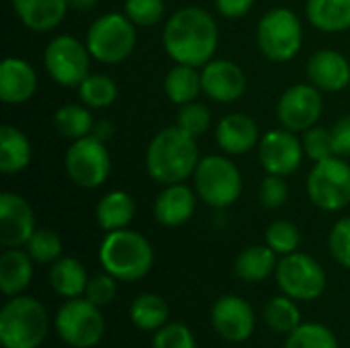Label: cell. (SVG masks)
Returning a JSON list of instances; mask_svg holds the SVG:
<instances>
[{
	"label": "cell",
	"mask_w": 350,
	"mask_h": 348,
	"mask_svg": "<svg viewBox=\"0 0 350 348\" xmlns=\"http://www.w3.org/2000/svg\"><path fill=\"white\" fill-rule=\"evenodd\" d=\"M219 31L215 18L199 6L176 10L164 25L162 43L176 64L203 68L213 59Z\"/></svg>",
	"instance_id": "6da1fadb"
},
{
	"label": "cell",
	"mask_w": 350,
	"mask_h": 348,
	"mask_svg": "<svg viewBox=\"0 0 350 348\" xmlns=\"http://www.w3.org/2000/svg\"><path fill=\"white\" fill-rule=\"evenodd\" d=\"M199 164L197 139L185 133L178 125L166 127L154 135L148 146L146 166L150 176L160 185L185 183L195 174Z\"/></svg>",
	"instance_id": "7a4b0ae2"
},
{
	"label": "cell",
	"mask_w": 350,
	"mask_h": 348,
	"mask_svg": "<svg viewBox=\"0 0 350 348\" xmlns=\"http://www.w3.org/2000/svg\"><path fill=\"white\" fill-rule=\"evenodd\" d=\"M98 260L103 271L117 281L133 283L144 279L154 265V250L148 238L129 228L107 232L98 248Z\"/></svg>",
	"instance_id": "3957f363"
},
{
	"label": "cell",
	"mask_w": 350,
	"mask_h": 348,
	"mask_svg": "<svg viewBox=\"0 0 350 348\" xmlns=\"http://www.w3.org/2000/svg\"><path fill=\"white\" fill-rule=\"evenodd\" d=\"M49 332L45 306L31 295L10 297L0 312V343L4 348H39Z\"/></svg>",
	"instance_id": "277c9868"
},
{
	"label": "cell",
	"mask_w": 350,
	"mask_h": 348,
	"mask_svg": "<svg viewBox=\"0 0 350 348\" xmlns=\"http://www.w3.org/2000/svg\"><path fill=\"white\" fill-rule=\"evenodd\" d=\"M135 25L123 12H107L98 16L86 33V47L100 64H119L135 49Z\"/></svg>",
	"instance_id": "5b68a950"
},
{
	"label": "cell",
	"mask_w": 350,
	"mask_h": 348,
	"mask_svg": "<svg viewBox=\"0 0 350 348\" xmlns=\"http://www.w3.org/2000/svg\"><path fill=\"white\" fill-rule=\"evenodd\" d=\"M193 178L199 199H203L209 207H230L242 195V174L226 156L201 158Z\"/></svg>",
	"instance_id": "8992f818"
},
{
	"label": "cell",
	"mask_w": 350,
	"mask_h": 348,
	"mask_svg": "<svg viewBox=\"0 0 350 348\" xmlns=\"http://www.w3.org/2000/svg\"><path fill=\"white\" fill-rule=\"evenodd\" d=\"M53 326L62 343L72 348L96 347L105 336V316L86 297L68 299L57 310Z\"/></svg>",
	"instance_id": "52a82bcc"
},
{
	"label": "cell",
	"mask_w": 350,
	"mask_h": 348,
	"mask_svg": "<svg viewBox=\"0 0 350 348\" xmlns=\"http://www.w3.org/2000/svg\"><path fill=\"white\" fill-rule=\"evenodd\" d=\"M256 43L271 62H289L299 53L304 43L301 21L289 8H273L256 27Z\"/></svg>",
	"instance_id": "ba28073f"
},
{
	"label": "cell",
	"mask_w": 350,
	"mask_h": 348,
	"mask_svg": "<svg viewBox=\"0 0 350 348\" xmlns=\"http://www.w3.org/2000/svg\"><path fill=\"white\" fill-rule=\"evenodd\" d=\"M279 289L295 302H314L326 291V271L322 265L304 252L283 256L275 271Z\"/></svg>",
	"instance_id": "9c48e42d"
},
{
	"label": "cell",
	"mask_w": 350,
	"mask_h": 348,
	"mask_svg": "<svg viewBox=\"0 0 350 348\" xmlns=\"http://www.w3.org/2000/svg\"><path fill=\"white\" fill-rule=\"evenodd\" d=\"M308 195L324 211H340L350 203V166L340 156L316 162L308 176Z\"/></svg>",
	"instance_id": "30bf717a"
},
{
	"label": "cell",
	"mask_w": 350,
	"mask_h": 348,
	"mask_svg": "<svg viewBox=\"0 0 350 348\" xmlns=\"http://www.w3.org/2000/svg\"><path fill=\"white\" fill-rule=\"evenodd\" d=\"M66 172L82 189H98L111 174V154L96 135L72 142L66 152Z\"/></svg>",
	"instance_id": "8fae6325"
},
{
	"label": "cell",
	"mask_w": 350,
	"mask_h": 348,
	"mask_svg": "<svg viewBox=\"0 0 350 348\" xmlns=\"http://www.w3.org/2000/svg\"><path fill=\"white\" fill-rule=\"evenodd\" d=\"M90 51L86 43L76 39L74 35H57L53 37L43 53V64L49 76L59 86H80V82L88 76L90 68Z\"/></svg>",
	"instance_id": "7c38bea8"
},
{
	"label": "cell",
	"mask_w": 350,
	"mask_h": 348,
	"mask_svg": "<svg viewBox=\"0 0 350 348\" xmlns=\"http://www.w3.org/2000/svg\"><path fill=\"white\" fill-rule=\"evenodd\" d=\"M324 111V101L320 88L310 84H293L289 86L277 105V117L281 125L293 133H304L312 129Z\"/></svg>",
	"instance_id": "4fadbf2b"
},
{
	"label": "cell",
	"mask_w": 350,
	"mask_h": 348,
	"mask_svg": "<svg viewBox=\"0 0 350 348\" xmlns=\"http://www.w3.org/2000/svg\"><path fill=\"white\" fill-rule=\"evenodd\" d=\"M304 144L289 129H271L258 142V160L269 174H293L304 160Z\"/></svg>",
	"instance_id": "5bb4252c"
},
{
	"label": "cell",
	"mask_w": 350,
	"mask_h": 348,
	"mask_svg": "<svg viewBox=\"0 0 350 348\" xmlns=\"http://www.w3.org/2000/svg\"><path fill=\"white\" fill-rule=\"evenodd\" d=\"M213 330L226 343H246L256 328V316L252 306L238 295H224L215 302L211 310Z\"/></svg>",
	"instance_id": "9a60e30c"
},
{
	"label": "cell",
	"mask_w": 350,
	"mask_h": 348,
	"mask_svg": "<svg viewBox=\"0 0 350 348\" xmlns=\"http://www.w3.org/2000/svg\"><path fill=\"white\" fill-rule=\"evenodd\" d=\"M35 213L27 199L16 193L0 195V244L4 248H21L35 232Z\"/></svg>",
	"instance_id": "2e32d148"
},
{
	"label": "cell",
	"mask_w": 350,
	"mask_h": 348,
	"mask_svg": "<svg viewBox=\"0 0 350 348\" xmlns=\"http://www.w3.org/2000/svg\"><path fill=\"white\" fill-rule=\"evenodd\" d=\"M203 92L221 105L236 103L246 92V74L230 59H211L201 68Z\"/></svg>",
	"instance_id": "e0dca14e"
},
{
	"label": "cell",
	"mask_w": 350,
	"mask_h": 348,
	"mask_svg": "<svg viewBox=\"0 0 350 348\" xmlns=\"http://www.w3.org/2000/svg\"><path fill=\"white\" fill-rule=\"evenodd\" d=\"M308 78L310 82L326 92L345 90L350 84L349 59L334 49H320L308 62Z\"/></svg>",
	"instance_id": "ac0fdd59"
},
{
	"label": "cell",
	"mask_w": 350,
	"mask_h": 348,
	"mask_svg": "<svg viewBox=\"0 0 350 348\" xmlns=\"http://www.w3.org/2000/svg\"><path fill=\"white\" fill-rule=\"evenodd\" d=\"M37 90L33 66L21 57H6L0 64V98L6 105H23Z\"/></svg>",
	"instance_id": "d6986e66"
},
{
	"label": "cell",
	"mask_w": 350,
	"mask_h": 348,
	"mask_svg": "<svg viewBox=\"0 0 350 348\" xmlns=\"http://www.w3.org/2000/svg\"><path fill=\"white\" fill-rule=\"evenodd\" d=\"M215 139L217 146L230 154V156H240L250 152L254 146H258V125L252 117L244 113H232L226 115L217 127H215Z\"/></svg>",
	"instance_id": "ffe728a7"
},
{
	"label": "cell",
	"mask_w": 350,
	"mask_h": 348,
	"mask_svg": "<svg viewBox=\"0 0 350 348\" xmlns=\"http://www.w3.org/2000/svg\"><path fill=\"white\" fill-rule=\"evenodd\" d=\"M197 207V197L193 189L183 183L166 185V189L158 195L154 203V217L160 226L176 228L187 224Z\"/></svg>",
	"instance_id": "44dd1931"
},
{
	"label": "cell",
	"mask_w": 350,
	"mask_h": 348,
	"mask_svg": "<svg viewBox=\"0 0 350 348\" xmlns=\"http://www.w3.org/2000/svg\"><path fill=\"white\" fill-rule=\"evenodd\" d=\"M10 4L21 23L37 33L55 29L70 8L68 0H10Z\"/></svg>",
	"instance_id": "7402d4cb"
},
{
	"label": "cell",
	"mask_w": 350,
	"mask_h": 348,
	"mask_svg": "<svg viewBox=\"0 0 350 348\" xmlns=\"http://www.w3.org/2000/svg\"><path fill=\"white\" fill-rule=\"evenodd\" d=\"M33 281V258L27 250L6 248L0 256V289L4 295H23Z\"/></svg>",
	"instance_id": "603a6c76"
},
{
	"label": "cell",
	"mask_w": 350,
	"mask_h": 348,
	"mask_svg": "<svg viewBox=\"0 0 350 348\" xmlns=\"http://www.w3.org/2000/svg\"><path fill=\"white\" fill-rule=\"evenodd\" d=\"M31 158H33V150H31L29 137L12 125H2L0 127V170L4 174H18L31 164Z\"/></svg>",
	"instance_id": "cb8c5ba5"
},
{
	"label": "cell",
	"mask_w": 350,
	"mask_h": 348,
	"mask_svg": "<svg viewBox=\"0 0 350 348\" xmlns=\"http://www.w3.org/2000/svg\"><path fill=\"white\" fill-rule=\"evenodd\" d=\"M49 285L59 297L66 299L82 297L88 285L86 269L82 267L80 260L72 256H62L49 269Z\"/></svg>",
	"instance_id": "d4e9b609"
},
{
	"label": "cell",
	"mask_w": 350,
	"mask_h": 348,
	"mask_svg": "<svg viewBox=\"0 0 350 348\" xmlns=\"http://www.w3.org/2000/svg\"><path fill=\"white\" fill-rule=\"evenodd\" d=\"M133 217H135V201L125 191H111L96 205V222L105 232L123 230L131 224Z\"/></svg>",
	"instance_id": "484cf974"
},
{
	"label": "cell",
	"mask_w": 350,
	"mask_h": 348,
	"mask_svg": "<svg viewBox=\"0 0 350 348\" xmlns=\"http://www.w3.org/2000/svg\"><path fill=\"white\" fill-rule=\"evenodd\" d=\"M277 252L271 246H250L236 258V275L246 283H260L277 271Z\"/></svg>",
	"instance_id": "4316f807"
},
{
	"label": "cell",
	"mask_w": 350,
	"mask_h": 348,
	"mask_svg": "<svg viewBox=\"0 0 350 348\" xmlns=\"http://www.w3.org/2000/svg\"><path fill=\"white\" fill-rule=\"evenodd\" d=\"M308 21L326 33L350 29V0H308Z\"/></svg>",
	"instance_id": "83f0119b"
},
{
	"label": "cell",
	"mask_w": 350,
	"mask_h": 348,
	"mask_svg": "<svg viewBox=\"0 0 350 348\" xmlns=\"http://www.w3.org/2000/svg\"><path fill=\"white\" fill-rule=\"evenodd\" d=\"M201 90H203L201 72H197L195 66L176 64L174 68L168 70V74L164 78V92L174 105L193 103Z\"/></svg>",
	"instance_id": "f1b7e54d"
},
{
	"label": "cell",
	"mask_w": 350,
	"mask_h": 348,
	"mask_svg": "<svg viewBox=\"0 0 350 348\" xmlns=\"http://www.w3.org/2000/svg\"><path fill=\"white\" fill-rule=\"evenodd\" d=\"M129 318L133 326L144 332H158L168 324V304L156 293H142L133 299L129 308Z\"/></svg>",
	"instance_id": "f546056e"
},
{
	"label": "cell",
	"mask_w": 350,
	"mask_h": 348,
	"mask_svg": "<svg viewBox=\"0 0 350 348\" xmlns=\"http://www.w3.org/2000/svg\"><path fill=\"white\" fill-rule=\"evenodd\" d=\"M265 324L277 332L289 336L295 328H299L301 322V312L297 308V302L289 295H277L265 306Z\"/></svg>",
	"instance_id": "4dcf8cb0"
},
{
	"label": "cell",
	"mask_w": 350,
	"mask_h": 348,
	"mask_svg": "<svg viewBox=\"0 0 350 348\" xmlns=\"http://www.w3.org/2000/svg\"><path fill=\"white\" fill-rule=\"evenodd\" d=\"M53 123H55V129L62 137L66 139H82L86 135H90L92 127H94V121H92V115L86 107L82 105H64L55 111L53 115Z\"/></svg>",
	"instance_id": "1f68e13d"
},
{
	"label": "cell",
	"mask_w": 350,
	"mask_h": 348,
	"mask_svg": "<svg viewBox=\"0 0 350 348\" xmlns=\"http://www.w3.org/2000/svg\"><path fill=\"white\" fill-rule=\"evenodd\" d=\"M117 92L119 90H117L115 80L107 74H88L78 86L80 101L90 109L111 107L117 98Z\"/></svg>",
	"instance_id": "d6a6232c"
},
{
	"label": "cell",
	"mask_w": 350,
	"mask_h": 348,
	"mask_svg": "<svg viewBox=\"0 0 350 348\" xmlns=\"http://www.w3.org/2000/svg\"><path fill=\"white\" fill-rule=\"evenodd\" d=\"M283 348H338V338L328 326L306 322L287 336Z\"/></svg>",
	"instance_id": "836d02e7"
},
{
	"label": "cell",
	"mask_w": 350,
	"mask_h": 348,
	"mask_svg": "<svg viewBox=\"0 0 350 348\" xmlns=\"http://www.w3.org/2000/svg\"><path fill=\"white\" fill-rule=\"evenodd\" d=\"M29 256L37 265H53L57 258H62V238L53 230H35L29 242L25 244Z\"/></svg>",
	"instance_id": "e575fe53"
},
{
	"label": "cell",
	"mask_w": 350,
	"mask_h": 348,
	"mask_svg": "<svg viewBox=\"0 0 350 348\" xmlns=\"http://www.w3.org/2000/svg\"><path fill=\"white\" fill-rule=\"evenodd\" d=\"M267 246H271L279 256H287L291 252H297V246L301 242L299 230L295 224L287 219L273 222L267 230Z\"/></svg>",
	"instance_id": "d590c367"
},
{
	"label": "cell",
	"mask_w": 350,
	"mask_h": 348,
	"mask_svg": "<svg viewBox=\"0 0 350 348\" xmlns=\"http://www.w3.org/2000/svg\"><path fill=\"white\" fill-rule=\"evenodd\" d=\"M176 125L185 133H189L197 139L203 133H207V129L211 127V113H209L207 105L197 103V101L180 105V111L176 115Z\"/></svg>",
	"instance_id": "8d00e7d4"
},
{
	"label": "cell",
	"mask_w": 350,
	"mask_h": 348,
	"mask_svg": "<svg viewBox=\"0 0 350 348\" xmlns=\"http://www.w3.org/2000/svg\"><path fill=\"white\" fill-rule=\"evenodd\" d=\"M164 0H125V14L137 27H154L164 18Z\"/></svg>",
	"instance_id": "74e56055"
},
{
	"label": "cell",
	"mask_w": 350,
	"mask_h": 348,
	"mask_svg": "<svg viewBox=\"0 0 350 348\" xmlns=\"http://www.w3.org/2000/svg\"><path fill=\"white\" fill-rule=\"evenodd\" d=\"M304 152L310 160L314 162H322L334 154V146H332V133L324 127H312L308 131H304Z\"/></svg>",
	"instance_id": "f35d334b"
},
{
	"label": "cell",
	"mask_w": 350,
	"mask_h": 348,
	"mask_svg": "<svg viewBox=\"0 0 350 348\" xmlns=\"http://www.w3.org/2000/svg\"><path fill=\"white\" fill-rule=\"evenodd\" d=\"M152 348H197V343L189 326L180 322H172V324L162 326L154 334Z\"/></svg>",
	"instance_id": "ab89813d"
},
{
	"label": "cell",
	"mask_w": 350,
	"mask_h": 348,
	"mask_svg": "<svg viewBox=\"0 0 350 348\" xmlns=\"http://www.w3.org/2000/svg\"><path fill=\"white\" fill-rule=\"evenodd\" d=\"M84 297L98 308H107L117 297V279L113 275H109L107 271L90 277Z\"/></svg>",
	"instance_id": "60d3db41"
},
{
	"label": "cell",
	"mask_w": 350,
	"mask_h": 348,
	"mask_svg": "<svg viewBox=\"0 0 350 348\" xmlns=\"http://www.w3.org/2000/svg\"><path fill=\"white\" fill-rule=\"evenodd\" d=\"M330 252L338 265L350 269V217H342L334 224L328 238Z\"/></svg>",
	"instance_id": "b9f144b4"
},
{
	"label": "cell",
	"mask_w": 350,
	"mask_h": 348,
	"mask_svg": "<svg viewBox=\"0 0 350 348\" xmlns=\"http://www.w3.org/2000/svg\"><path fill=\"white\" fill-rule=\"evenodd\" d=\"M289 199V187L283 180V176L269 174L260 185V203L267 209H279Z\"/></svg>",
	"instance_id": "7bdbcfd3"
},
{
	"label": "cell",
	"mask_w": 350,
	"mask_h": 348,
	"mask_svg": "<svg viewBox=\"0 0 350 348\" xmlns=\"http://www.w3.org/2000/svg\"><path fill=\"white\" fill-rule=\"evenodd\" d=\"M332 133V146H334V154L340 158L350 156V115L340 117L334 127L330 129Z\"/></svg>",
	"instance_id": "ee69618b"
},
{
	"label": "cell",
	"mask_w": 350,
	"mask_h": 348,
	"mask_svg": "<svg viewBox=\"0 0 350 348\" xmlns=\"http://www.w3.org/2000/svg\"><path fill=\"white\" fill-rule=\"evenodd\" d=\"M256 0H215V8L226 18H240L254 6Z\"/></svg>",
	"instance_id": "f6af8a7d"
},
{
	"label": "cell",
	"mask_w": 350,
	"mask_h": 348,
	"mask_svg": "<svg viewBox=\"0 0 350 348\" xmlns=\"http://www.w3.org/2000/svg\"><path fill=\"white\" fill-rule=\"evenodd\" d=\"M98 0H68L70 8L74 10H92Z\"/></svg>",
	"instance_id": "bcb514c9"
}]
</instances>
